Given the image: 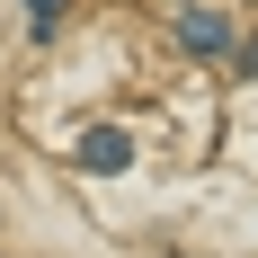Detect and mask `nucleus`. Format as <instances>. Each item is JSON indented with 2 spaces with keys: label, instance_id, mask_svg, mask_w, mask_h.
Instances as JSON below:
<instances>
[{
  "label": "nucleus",
  "instance_id": "3",
  "mask_svg": "<svg viewBox=\"0 0 258 258\" xmlns=\"http://www.w3.org/2000/svg\"><path fill=\"white\" fill-rule=\"evenodd\" d=\"M27 27H36V36H53V27H62V0H27Z\"/></svg>",
  "mask_w": 258,
  "mask_h": 258
},
{
  "label": "nucleus",
  "instance_id": "1",
  "mask_svg": "<svg viewBox=\"0 0 258 258\" xmlns=\"http://www.w3.org/2000/svg\"><path fill=\"white\" fill-rule=\"evenodd\" d=\"M125 160H134V143H125L116 125H89V134H80V169H98V178H116Z\"/></svg>",
  "mask_w": 258,
  "mask_h": 258
},
{
  "label": "nucleus",
  "instance_id": "2",
  "mask_svg": "<svg viewBox=\"0 0 258 258\" xmlns=\"http://www.w3.org/2000/svg\"><path fill=\"white\" fill-rule=\"evenodd\" d=\"M178 45H187V53H223V45H232V27L214 18V9H187V18H178Z\"/></svg>",
  "mask_w": 258,
  "mask_h": 258
}]
</instances>
